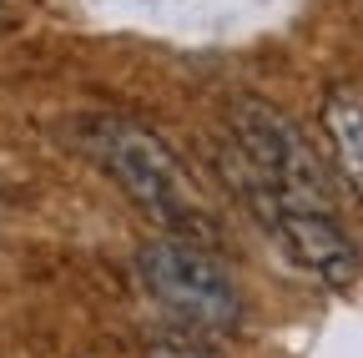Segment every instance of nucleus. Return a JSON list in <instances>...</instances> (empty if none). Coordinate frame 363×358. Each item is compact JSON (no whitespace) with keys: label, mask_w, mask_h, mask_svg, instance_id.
<instances>
[{"label":"nucleus","mask_w":363,"mask_h":358,"mask_svg":"<svg viewBox=\"0 0 363 358\" xmlns=\"http://www.w3.org/2000/svg\"><path fill=\"white\" fill-rule=\"evenodd\" d=\"M71 147L86 152L172 237H192L207 247L222 237L217 212L202 197V187L192 182V172L147 126H136L126 116H81V121H71Z\"/></svg>","instance_id":"f257e3e1"},{"label":"nucleus","mask_w":363,"mask_h":358,"mask_svg":"<svg viewBox=\"0 0 363 358\" xmlns=\"http://www.w3.org/2000/svg\"><path fill=\"white\" fill-rule=\"evenodd\" d=\"M136 278L142 288L187 328L202 333H233L242 323V293L227 273V262L192 237H152L136 252Z\"/></svg>","instance_id":"f03ea898"},{"label":"nucleus","mask_w":363,"mask_h":358,"mask_svg":"<svg viewBox=\"0 0 363 358\" xmlns=\"http://www.w3.org/2000/svg\"><path fill=\"white\" fill-rule=\"evenodd\" d=\"M227 126H233V142H238V157L247 162V172L278 202L338 217V192H333L323 157L308 147V137L278 106H267L257 96H238L233 111H227Z\"/></svg>","instance_id":"7ed1b4c3"},{"label":"nucleus","mask_w":363,"mask_h":358,"mask_svg":"<svg viewBox=\"0 0 363 358\" xmlns=\"http://www.w3.org/2000/svg\"><path fill=\"white\" fill-rule=\"evenodd\" d=\"M238 192L247 197V207L262 217V228L283 242V252L298 262V267H308V273L323 283V288H333V293H348L353 283H358V247L348 242V233L338 228V217L333 212H313V207H293V202H278L257 177L247 172V162L238 167Z\"/></svg>","instance_id":"20e7f679"},{"label":"nucleus","mask_w":363,"mask_h":358,"mask_svg":"<svg viewBox=\"0 0 363 358\" xmlns=\"http://www.w3.org/2000/svg\"><path fill=\"white\" fill-rule=\"evenodd\" d=\"M323 131H328L333 157H338V177L363 202V91L333 86V91L323 96Z\"/></svg>","instance_id":"39448f33"},{"label":"nucleus","mask_w":363,"mask_h":358,"mask_svg":"<svg viewBox=\"0 0 363 358\" xmlns=\"http://www.w3.org/2000/svg\"><path fill=\"white\" fill-rule=\"evenodd\" d=\"M152 358H212L207 348H197V343H177V338H162L157 348H152Z\"/></svg>","instance_id":"423d86ee"}]
</instances>
